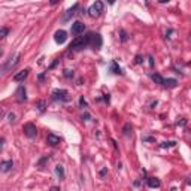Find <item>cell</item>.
<instances>
[{
	"label": "cell",
	"mask_w": 191,
	"mask_h": 191,
	"mask_svg": "<svg viewBox=\"0 0 191 191\" xmlns=\"http://www.w3.org/2000/svg\"><path fill=\"white\" fill-rule=\"evenodd\" d=\"M88 45H90V34L82 36V37H76V39L72 42L70 48H84V46H88Z\"/></svg>",
	"instance_id": "cell-1"
},
{
	"label": "cell",
	"mask_w": 191,
	"mask_h": 191,
	"mask_svg": "<svg viewBox=\"0 0 191 191\" xmlns=\"http://www.w3.org/2000/svg\"><path fill=\"white\" fill-rule=\"evenodd\" d=\"M103 2H94L90 8H88V14H90V17H99L102 12H103Z\"/></svg>",
	"instance_id": "cell-2"
},
{
	"label": "cell",
	"mask_w": 191,
	"mask_h": 191,
	"mask_svg": "<svg viewBox=\"0 0 191 191\" xmlns=\"http://www.w3.org/2000/svg\"><path fill=\"white\" fill-rule=\"evenodd\" d=\"M23 130H24V134H25L27 137H34V136L37 134V129H36V126H34V124H31V123L24 124Z\"/></svg>",
	"instance_id": "cell-3"
},
{
	"label": "cell",
	"mask_w": 191,
	"mask_h": 191,
	"mask_svg": "<svg viewBox=\"0 0 191 191\" xmlns=\"http://www.w3.org/2000/svg\"><path fill=\"white\" fill-rule=\"evenodd\" d=\"M20 58H21V54H17L14 58H9V61L0 69V73H6V70H9L11 67H14L15 64H18V61H20Z\"/></svg>",
	"instance_id": "cell-4"
},
{
	"label": "cell",
	"mask_w": 191,
	"mask_h": 191,
	"mask_svg": "<svg viewBox=\"0 0 191 191\" xmlns=\"http://www.w3.org/2000/svg\"><path fill=\"white\" fill-rule=\"evenodd\" d=\"M90 45L93 48H100L102 46V37H100V34H90Z\"/></svg>",
	"instance_id": "cell-5"
},
{
	"label": "cell",
	"mask_w": 191,
	"mask_h": 191,
	"mask_svg": "<svg viewBox=\"0 0 191 191\" xmlns=\"http://www.w3.org/2000/svg\"><path fill=\"white\" fill-rule=\"evenodd\" d=\"M84 30H85V25L81 21H76V23L72 24V33L73 34H81V33H84Z\"/></svg>",
	"instance_id": "cell-6"
},
{
	"label": "cell",
	"mask_w": 191,
	"mask_h": 191,
	"mask_svg": "<svg viewBox=\"0 0 191 191\" xmlns=\"http://www.w3.org/2000/svg\"><path fill=\"white\" fill-rule=\"evenodd\" d=\"M52 96H54V99L55 100H67L69 97V93L66 91V90H55L54 93H52Z\"/></svg>",
	"instance_id": "cell-7"
},
{
	"label": "cell",
	"mask_w": 191,
	"mask_h": 191,
	"mask_svg": "<svg viewBox=\"0 0 191 191\" xmlns=\"http://www.w3.org/2000/svg\"><path fill=\"white\" fill-rule=\"evenodd\" d=\"M54 39H55L57 44H64L66 39H67V33H66L64 30H58V31L55 33V36H54Z\"/></svg>",
	"instance_id": "cell-8"
},
{
	"label": "cell",
	"mask_w": 191,
	"mask_h": 191,
	"mask_svg": "<svg viewBox=\"0 0 191 191\" xmlns=\"http://www.w3.org/2000/svg\"><path fill=\"white\" fill-rule=\"evenodd\" d=\"M46 142H48L51 146H57L58 143H61V139H60L58 136H55V134L49 133V134L46 136Z\"/></svg>",
	"instance_id": "cell-9"
},
{
	"label": "cell",
	"mask_w": 191,
	"mask_h": 191,
	"mask_svg": "<svg viewBox=\"0 0 191 191\" xmlns=\"http://www.w3.org/2000/svg\"><path fill=\"white\" fill-rule=\"evenodd\" d=\"M28 69H24V70H21V72H18L17 75H14V81L15 82H21V81H24L25 78H27V75H28Z\"/></svg>",
	"instance_id": "cell-10"
},
{
	"label": "cell",
	"mask_w": 191,
	"mask_h": 191,
	"mask_svg": "<svg viewBox=\"0 0 191 191\" xmlns=\"http://www.w3.org/2000/svg\"><path fill=\"white\" fill-rule=\"evenodd\" d=\"M14 167V161L8 160V161H2L0 163V172H9Z\"/></svg>",
	"instance_id": "cell-11"
},
{
	"label": "cell",
	"mask_w": 191,
	"mask_h": 191,
	"mask_svg": "<svg viewBox=\"0 0 191 191\" xmlns=\"http://www.w3.org/2000/svg\"><path fill=\"white\" fill-rule=\"evenodd\" d=\"M25 99H27V96H25V88H24V87H20V88L17 90V100H18V102H25Z\"/></svg>",
	"instance_id": "cell-12"
},
{
	"label": "cell",
	"mask_w": 191,
	"mask_h": 191,
	"mask_svg": "<svg viewBox=\"0 0 191 191\" xmlns=\"http://www.w3.org/2000/svg\"><path fill=\"white\" fill-rule=\"evenodd\" d=\"M148 185H149L151 188H158V187H160V181H158L157 178H149V179H148Z\"/></svg>",
	"instance_id": "cell-13"
},
{
	"label": "cell",
	"mask_w": 191,
	"mask_h": 191,
	"mask_svg": "<svg viewBox=\"0 0 191 191\" xmlns=\"http://www.w3.org/2000/svg\"><path fill=\"white\" fill-rule=\"evenodd\" d=\"M176 79H164L163 81V85L164 87H169V88H173V87H176Z\"/></svg>",
	"instance_id": "cell-14"
},
{
	"label": "cell",
	"mask_w": 191,
	"mask_h": 191,
	"mask_svg": "<svg viewBox=\"0 0 191 191\" xmlns=\"http://www.w3.org/2000/svg\"><path fill=\"white\" fill-rule=\"evenodd\" d=\"M78 8H79V6H78V5H73V8H72V9H69V11H67V15H66V17H64V20H69V18H70V17H73V15H75V11H76V9H78Z\"/></svg>",
	"instance_id": "cell-15"
},
{
	"label": "cell",
	"mask_w": 191,
	"mask_h": 191,
	"mask_svg": "<svg viewBox=\"0 0 191 191\" xmlns=\"http://www.w3.org/2000/svg\"><path fill=\"white\" fill-rule=\"evenodd\" d=\"M152 79H154V82H157V84H161L163 85V78H161V76L158 75V73H154V75H152Z\"/></svg>",
	"instance_id": "cell-16"
},
{
	"label": "cell",
	"mask_w": 191,
	"mask_h": 191,
	"mask_svg": "<svg viewBox=\"0 0 191 191\" xmlns=\"http://www.w3.org/2000/svg\"><path fill=\"white\" fill-rule=\"evenodd\" d=\"M8 34H9V28H6V27L0 28V39H5Z\"/></svg>",
	"instance_id": "cell-17"
},
{
	"label": "cell",
	"mask_w": 191,
	"mask_h": 191,
	"mask_svg": "<svg viewBox=\"0 0 191 191\" xmlns=\"http://www.w3.org/2000/svg\"><path fill=\"white\" fill-rule=\"evenodd\" d=\"M55 172H57V175H58L61 179L64 178V169H63V166H57V167H55Z\"/></svg>",
	"instance_id": "cell-18"
},
{
	"label": "cell",
	"mask_w": 191,
	"mask_h": 191,
	"mask_svg": "<svg viewBox=\"0 0 191 191\" xmlns=\"http://www.w3.org/2000/svg\"><path fill=\"white\" fill-rule=\"evenodd\" d=\"M175 145H176V142L170 140V142H164V143H161V148H172V146H175Z\"/></svg>",
	"instance_id": "cell-19"
},
{
	"label": "cell",
	"mask_w": 191,
	"mask_h": 191,
	"mask_svg": "<svg viewBox=\"0 0 191 191\" xmlns=\"http://www.w3.org/2000/svg\"><path fill=\"white\" fill-rule=\"evenodd\" d=\"M130 129H131V124H126L124 129H123V133H124L126 136H129V134H130Z\"/></svg>",
	"instance_id": "cell-20"
},
{
	"label": "cell",
	"mask_w": 191,
	"mask_h": 191,
	"mask_svg": "<svg viewBox=\"0 0 191 191\" xmlns=\"http://www.w3.org/2000/svg\"><path fill=\"white\" fill-rule=\"evenodd\" d=\"M112 70H113V73H121V69L117 67V63L115 61H112Z\"/></svg>",
	"instance_id": "cell-21"
},
{
	"label": "cell",
	"mask_w": 191,
	"mask_h": 191,
	"mask_svg": "<svg viewBox=\"0 0 191 191\" xmlns=\"http://www.w3.org/2000/svg\"><path fill=\"white\" fill-rule=\"evenodd\" d=\"M99 175H100V178H105L106 175H107V169H100V172H99Z\"/></svg>",
	"instance_id": "cell-22"
},
{
	"label": "cell",
	"mask_w": 191,
	"mask_h": 191,
	"mask_svg": "<svg viewBox=\"0 0 191 191\" xmlns=\"http://www.w3.org/2000/svg\"><path fill=\"white\" fill-rule=\"evenodd\" d=\"M37 107H39V110H41V112H44V110H45V102H44V100H42V102H39Z\"/></svg>",
	"instance_id": "cell-23"
},
{
	"label": "cell",
	"mask_w": 191,
	"mask_h": 191,
	"mask_svg": "<svg viewBox=\"0 0 191 191\" xmlns=\"http://www.w3.org/2000/svg\"><path fill=\"white\" fill-rule=\"evenodd\" d=\"M15 121V115L14 113H9V123H14Z\"/></svg>",
	"instance_id": "cell-24"
},
{
	"label": "cell",
	"mask_w": 191,
	"mask_h": 191,
	"mask_svg": "<svg viewBox=\"0 0 191 191\" xmlns=\"http://www.w3.org/2000/svg\"><path fill=\"white\" fill-rule=\"evenodd\" d=\"M64 75L67 76V78H69V76H73V73H70V70H64Z\"/></svg>",
	"instance_id": "cell-25"
},
{
	"label": "cell",
	"mask_w": 191,
	"mask_h": 191,
	"mask_svg": "<svg viewBox=\"0 0 191 191\" xmlns=\"http://www.w3.org/2000/svg\"><path fill=\"white\" fill-rule=\"evenodd\" d=\"M79 103H81V105H82V106H85V105H87V103H85V100H84V99H82V97H81V99H79Z\"/></svg>",
	"instance_id": "cell-26"
},
{
	"label": "cell",
	"mask_w": 191,
	"mask_h": 191,
	"mask_svg": "<svg viewBox=\"0 0 191 191\" xmlns=\"http://www.w3.org/2000/svg\"><path fill=\"white\" fill-rule=\"evenodd\" d=\"M51 191H60V188H58V187H52Z\"/></svg>",
	"instance_id": "cell-27"
},
{
	"label": "cell",
	"mask_w": 191,
	"mask_h": 191,
	"mask_svg": "<svg viewBox=\"0 0 191 191\" xmlns=\"http://www.w3.org/2000/svg\"><path fill=\"white\" fill-rule=\"evenodd\" d=\"M3 117V107H0V118Z\"/></svg>",
	"instance_id": "cell-28"
},
{
	"label": "cell",
	"mask_w": 191,
	"mask_h": 191,
	"mask_svg": "<svg viewBox=\"0 0 191 191\" xmlns=\"http://www.w3.org/2000/svg\"><path fill=\"white\" fill-rule=\"evenodd\" d=\"M0 55H2V51H0Z\"/></svg>",
	"instance_id": "cell-29"
}]
</instances>
